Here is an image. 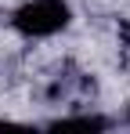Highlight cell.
<instances>
[{
    "instance_id": "obj_1",
    "label": "cell",
    "mask_w": 130,
    "mask_h": 134,
    "mask_svg": "<svg viewBox=\"0 0 130 134\" xmlns=\"http://www.w3.org/2000/svg\"><path fill=\"white\" fill-rule=\"evenodd\" d=\"M69 25V4L65 0H29L15 11V29L25 36H51Z\"/></svg>"
},
{
    "instance_id": "obj_2",
    "label": "cell",
    "mask_w": 130,
    "mask_h": 134,
    "mask_svg": "<svg viewBox=\"0 0 130 134\" xmlns=\"http://www.w3.org/2000/svg\"><path fill=\"white\" fill-rule=\"evenodd\" d=\"M51 127H83V131H105L108 120H101V116H76V120H58V123H51Z\"/></svg>"
},
{
    "instance_id": "obj_3",
    "label": "cell",
    "mask_w": 130,
    "mask_h": 134,
    "mask_svg": "<svg viewBox=\"0 0 130 134\" xmlns=\"http://www.w3.org/2000/svg\"><path fill=\"white\" fill-rule=\"evenodd\" d=\"M127 120H130V109H127Z\"/></svg>"
}]
</instances>
